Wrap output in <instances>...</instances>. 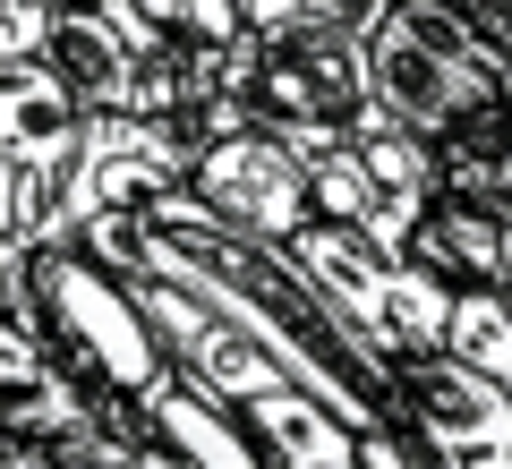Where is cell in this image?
<instances>
[{
	"instance_id": "1",
	"label": "cell",
	"mask_w": 512,
	"mask_h": 469,
	"mask_svg": "<svg viewBox=\"0 0 512 469\" xmlns=\"http://www.w3.org/2000/svg\"><path fill=\"white\" fill-rule=\"evenodd\" d=\"M350 35H359L367 111L427 145L512 111V43L478 35L453 0H376L350 18Z\"/></svg>"
},
{
	"instance_id": "2",
	"label": "cell",
	"mask_w": 512,
	"mask_h": 469,
	"mask_svg": "<svg viewBox=\"0 0 512 469\" xmlns=\"http://www.w3.org/2000/svg\"><path fill=\"white\" fill-rule=\"evenodd\" d=\"M18 282H26V325H35L43 359H52L77 393L137 401L163 376V350H154L146 316L128 307L120 273H103L86 248H35Z\"/></svg>"
},
{
	"instance_id": "3",
	"label": "cell",
	"mask_w": 512,
	"mask_h": 469,
	"mask_svg": "<svg viewBox=\"0 0 512 469\" xmlns=\"http://www.w3.org/2000/svg\"><path fill=\"white\" fill-rule=\"evenodd\" d=\"M282 256H291L299 273H308V290L342 316L350 333H359L367 350H376L384 367L393 359H419V350L444 342V299L453 290L436 282V273H419L402 248H376V239L342 231V222H299L291 239H282Z\"/></svg>"
},
{
	"instance_id": "4",
	"label": "cell",
	"mask_w": 512,
	"mask_h": 469,
	"mask_svg": "<svg viewBox=\"0 0 512 469\" xmlns=\"http://www.w3.org/2000/svg\"><path fill=\"white\" fill-rule=\"evenodd\" d=\"M239 120L274 128L291 154L325 137H350L367 120V77H359V35L350 18H282L256 26L248 77H239Z\"/></svg>"
},
{
	"instance_id": "5",
	"label": "cell",
	"mask_w": 512,
	"mask_h": 469,
	"mask_svg": "<svg viewBox=\"0 0 512 469\" xmlns=\"http://www.w3.org/2000/svg\"><path fill=\"white\" fill-rule=\"evenodd\" d=\"M197 163V137L188 120H137V111H86L69 145V171H60L52 205L35 222V248H69L94 214H128V205L163 197V188L188 180ZM26 248V256H35Z\"/></svg>"
},
{
	"instance_id": "6",
	"label": "cell",
	"mask_w": 512,
	"mask_h": 469,
	"mask_svg": "<svg viewBox=\"0 0 512 469\" xmlns=\"http://www.w3.org/2000/svg\"><path fill=\"white\" fill-rule=\"evenodd\" d=\"M308 163V214L316 222H342V231L376 239V248H402L419 205L436 197V163H427V137L376 120L367 111L350 137H325L299 154Z\"/></svg>"
},
{
	"instance_id": "7",
	"label": "cell",
	"mask_w": 512,
	"mask_h": 469,
	"mask_svg": "<svg viewBox=\"0 0 512 469\" xmlns=\"http://www.w3.org/2000/svg\"><path fill=\"white\" fill-rule=\"evenodd\" d=\"M120 290H128V307L146 316V333H154V350H163V367H171L180 384H197L205 401L239 410V401H256V393H274V384H291L274 350L256 342V333L239 325L222 299H205L188 273L137 265V273H120Z\"/></svg>"
},
{
	"instance_id": "8",
	"label": "cell",
	"mask_w": 512,
	"mask_h": 469,
	"mask_svg": "<svg viewBox=\"0 0 512 469\" xmlns=\"http://www.w3.org/2000/svg\"><path fill=\"white\" fill-rule=\"evenodd\" d=\"M180 197L205 205L222 231H248V239H274V248H282V239L308 222V163H299L274 128L239 120V128H222V137L197 145Z\"/></svg>"
},
{
	"instance_id": "9",
	"label": "cell",
	"mask_w": 512,
	"mask_h": 469,
	"mask_svg": "<svg viewBox=\"0 0 512 469\" xmlns=\"http://www.w3.org/2000/svg\"><path fill=\"white\" fill-rule=\"evenodd\" d=\"M77 120H86V111H77L69 86L43 69V52L35 60H0V197H9V222H18L26 248H35V222H43V205H52L60 171H69Z\"/></svg>"
},
{
	"instance_id": "10",
	"label": "cell",
	"mask_w": 512,
	"mask_h": 469,
	"mask_svg": "<svg viewBox=\"0 0 512 469\" xmlns=\"http://www.w3.org/2000/svg\"><path fill=\"white\" fill-rule=\"evenodd\" d=\"M154 26L128 0H86V9H52L43 26V69L69 86L77 111H137L146 120V60H154Z\"/></svg>"
},
{
	"instance_id": "11",
	"label": "cell",
	"mask_w": 512,
	"mask_h": 469,
	"mask_svg": "<svg viewBox=\"0 0 512 469\" xmlns=\"http://www.w3.org/2000/svg\"><path fill=\"white\" fill-rule=\"evenodd\" d=\"M393 410L419 418L427 435H444L453 452L478 461H512V384L478 376V367L419 350V359H393Z\"/></svg>"
},
{
	"instance_id": "12",
	"label": "cell",
	"mask_w": 512,
	"mask_h": 469,
	"mask_svg": "<svg viewBox=\"0 0 512 469\" xmlns=\"http://www.w3.org/2000/svg\"><path fill=\"white\" fill-rule=\"evenodd\" d=\"M402 256L419 273H436L444 290H504L512 273V205L495 197H427L419 222H410Z\"/></svg>"
},
{
	"instance_id": "13",
	"label": "cell",
	"mask_w": 512,
	"mask_h": 469,
	"mask_svg": "<svg viewBox=\"0 0 512 469\" xmlns=\"http://www.w3.org/2000/svg\"><path fill=\"white\" fill-rule=\"evenodd\" d=\"M137 418H146V435L180 469H265V461H256V444H248V427H239V410L205 401L197 384H180L171 367L137 393Z\"/></svg>"
},
{
	"instance_id": "14",
	"label": "cell",
	"mask_w": 512,
	"mask_h": 469,
	"mask_svg": "<svg viewBox=\"0 0 512 469\" xmlns=\"http://www.w3.org/2000/svg\"><path fill=\"white\" fill-rule=\"evenodd\" d=\"M239 427H248L265 469H359V427H342L299 384H274V393L239 401Z\"/></svg>"
},
{
	"instance_id": "15",
	"label": "cell",
	"mask_w": 512,
	"mask_h": 469,
	"mask_svg": "<svg viewBox=\"0 0 512 469\" xmlns=\"http://www.w3.org/2000/svg\"><path fill=\"white\" fill-rule=\"evenodd\" d=\"M427 163H436V188L444 197H495L512 205V145H504V120H470L453 137L427 145Z\"/></svg>"
},
{
	"instance_id": "16",
	"label": "cell",
	"mask_w": 512,
	"mask_h": 469,
	"mask_svg": "<svg viewBox=\"0 0 512 469\" xmlns=\"http://www.w3.org/2000/svg\"><path fill=\"white\" fill-rule=\"evenodd\" d=\"M436 350L461 359V367H478V376H495V384H512V299L504 290H453Z\"/></svg>"
},
{
	"instance_id": "17",
	"label": "cell",
	"mask_w": 512,
	"mask_h": 469,
	"mask_svg": "<svg viewBox=\"0 0 512 469\" xmlns=\"http://www.w3.org/2000/svg\"><path fill=\"white\" fill-rule=\"evenodd\" d=\"M163 43H205V52H248L256 9L248 0H128Z\"/></svg>"
},
{
	"instance_id": "18",
	"label": "cell",
	"mask_w": 512,
	"mask_h": 469,
	"mask_svg": "<svg viewBox=\"0 0 512 469\" xmlns=\"http://www.w3.org/2000/svg\"><path fill=\"white\" fill-rule=\"evenodd\" d=\"M359 469H512V461H478V452H453L444 435H427L419 418L384 410L359 427Z\"/></svg>"
},
{
	"instance_id": "19",
	"label": "cell",
	"mask_w": 512,
	"mask_h": 469,
	"mask_svg": "<svg viewBox=\"0 0 512 469\" xmlns=\"http://www.w3.org/2000/svg\"><path fill=\"white\" fill-rule=\"evenodd\" d=\"M43 26H52V0H0V60H35Z\"/></svg>"
},
{
	"instance_id": "20",
	"label": "cell",
	"mask_w": 512,
	"mask_h": 469,
	"mask_svg": "<svg viewBox=\"0 0 512 469\" xmlns=\"http://www.w3.org/2000/svg\"><path fill=\"white\" fill-rule=\"evenodd\" d=\"M26 239H18V222H9V197H0V307L9 316H26Z\"/></svg>"
},
{
	"instance_id": "21",
	"label": "cell",
	"mask_w": 512,
	"mask_h": 469,
	"mask_svg": "<svg viewBox=\"0 0 512 469\" xmlns=\"http://www.w3.org/2000/svg\"><path fill=\"white\" fill-rule=\"evenodd\" d=\"M256 26H282V18H359V9H376V0H248Z\"/></svg>"
},
{
	"instance_id": "22",
	"label": "cell",
	"mask_w": 512,
	"mask_h": 469,
	"mask_svg": "<svg viewBox=\"0 0 512 469\" xmlns=\"http://www.w3.org/2000/svg\"><path fill=\"white\" fill-rule=\"evenodd\" d=\"M52 9H86V0H52Z\"/></svg>"
},
{
	"instance_id": "23",
	"label": "cell",
	"mask_w": 512,
	"mask_h": 469,
	"mask_svg": "<svg viewBox=\"0 0 512 469\" xmlns=\"http://www.w3.org/2000/svg\"><path fill=\"white\" fill-rule=\"evenodd\" d=\"M0 469H9V444H0Z\"/></svg>"
}]
</instances>
